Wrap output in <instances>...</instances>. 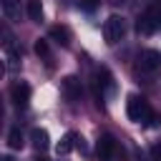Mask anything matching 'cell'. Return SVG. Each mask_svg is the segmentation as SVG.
<instances>
[{"label":"cell","instance_id":"e0dca14e","mask_svg":"<svg viewBox=\"0 0 161 161\" xmlns=\"http://www.w3.org/2000/svg\"><path fill=\"white\" fill-rule=\"evenodd\" d=\"M151 158H153V161H161V141L151 146Z\"/></svg>","mask_w":161,"mask_h":161},{"label":"cell","instance_id":"9c48e42d","mask_svg":"<svg viewBox=\"0 0 161 161\" xmlns=\"http://www.w3.org/2000/svg\"><path fill=\"white\" fill-rule=\"evenodd\" d=\"M48 38L50 40H55L58 45H63V48H68L70 45V40H73V35H70V30L65 28V25H53L50 30H48Z\"/></svg>","mask_w":161,"mask_h":161},{"label":"cell","instance_id":"4fadbf2b","mask_svg":"<svg viewBox=\"0 0 161 161\" xmlns=\"http://www.w3.org/2000/svg\"><path fill=\"white\" fill-rule=\"evenodd\" d=\"M25 10H28V18L30 20H35V23L43 20V5H40V0H28L25 3Z\"/></svg>","mask_w":161,"mask_h":161},{"label":"cell","instance_id":"9a60e30c","mask_svg":"<svg viewBox=\"0 0 161 161\" xmlns=\"http://www.w3.org/2000/svg\"><path fill=\"white\" fill-rule=\"evenodd\" d=\"M33 50H35V55H40V58H50V48H48V40H43V38H38V40H35Z\"/></svg>","mask_w":161,"mask_h":161},{"label":"cell","instance_id":"5bb4252c","mask_svg":"<svg viewBox=\"0 0 161 161\" xmlns=\"http://www.w3.org/2000/svg\"><path fill=\"white\" fill-rule=\"evenodd\" d=\"M3 3V15L8 20H18L20 18V8H18V0H0Z\"/></svg>","mask_w":161,"mask_h":161},{"label":"cell","instance_id":"5b68a950","mask_svg":"<svg viewBox=\"0 0 161 161\" xmlns=\"http://www.w3.org/2000/svg\"><path fill=\"white\" fill-rule=\"evenodd\" d=\"M10 101L18 106V108H25L28 101H30V86L25 80H15L10 86Z\"/></svg>","mask_w":161,"mask_h":161},{"label":"cell","instance_id":"52a82bcc","mask_svg":"<svg viewBox=\"0 0 161 161\" xmlns=\"http://www.w3.org/2000/svg\"><path fill=\"white\" fill-rule=\"evenodd\" d=\"M158 65H161V53L158 50H143L141 55H138V68L143 70V73H153V70H158Z\"/></svg>","mask_w":161,"mask_h":161},{"label":"cell","instance_id":"6da1fadb","mask_svg":"<svg viewBox=\"0 0 161 161\" xmlns=\"http://www.w3.org/2000/svg\"><path fill=\"white\" fill-rule=\"evenodd\" d=\"M126 113H128V118L133 121V123H141V126H148L151 121H153V111H151V106H148V101L143 98V96H128V101H126Z\"/></svg>","mask_w":161,"mask_h":161},{"label":"cell","instance_id":"7c38bea8","mask_svg":"<svg viewBox=\"0 0 161 161\" xmlns=\"http://www.w3.org/2000/svg\"><path fill=\"white\" fill-rule=\"evenodd\" d=\"M8 146H10L13 151H20V148L25 146V138H23V131H20V128H10V133H8Z\"/></svg>","mask_w":161,"mask_h":161},{"label":"cell","instance_id":"30bf717a","mask_svg":"<svg viewBox=\"0 0 161 161\" xmlns=\"http://www.w3.org/2000/svg\"><path fill=\"white\" fill-rule=\"evenodd\" d=\"M30 143H33L35 151H45V148L50 146L48 131H45V128H33V131H30Z\"/></svg>","mask_w":161,"mask_h":161},{"label":"cell","instance_id":"d6986e66","mask_svg":"<svg viewBox=\"0 0 161 161\" xmlns=\"http://www.w3.org/2000/svg\"><path fill=\"white\" fill-rule=\"evenodd\" d=\"M0 161H13V158H10V156H3V158H0Z\"/></svg>","mask_w":161,"mask_h":161},{"label":"cell","instance_id":"ba28073f","mask_svg":"<svg viewBox=\"0 0 161 161\" xmlns=\"http://www.w3.org/2000/svg\"><path fill=\"white\" fill-rule=\"evenodd\" d=\"M60 86H63V96H65L68 101H78V98H80V93H83L80 80H78L75 75H65Z\"/></svg>","mask_w":161,"mask_h":161},{"label":"cell","instance_id":"2e32d148","mask_svg":"<svg viewBox=\"0 0 161 161\" xmlns=\"http://www.w3.org/2000/svg\"><path fill=\"white\" fill-rule=\"evenodd\" d=\"M98 5H101V0H78V8H80L83 13H93Z\"/></svg>","mask_w":161,"mask_h":161},{"label":"cell","instance_id":"7a4b0ae2","mask_svg":"<svg viewBox=\"0 0 161 161\" xmlns=\"http://www.w3.org/2000/svg\"><path fill=\"white\" fill-rule=\"evenodd\" d=\"M158 30H161V8H148L136 20V33L138 35H153Z\"/></svg>","mask_w":161,"mask_h":161},{"label":"cell","instance_id":"277c9868","mask_svg":"<svg viewBox=\"0 0 161 161\" xmlns=\"http://www.w3.org/2000/svg\"><path fill=\"white\" fill-rule=\"evenodd\" d=\"M96 86H98V91H101V98H103V96H106V98H113V96H116V80H113V75H111V70H108L106 65L96 68Z\"/></svg>","mask_w":161,"mask_h":161},{"label":"cell","instance_id":"8992f818","mask_svg":"<svg viewBox=\"0 0 161 161\" xmlns=\"http://www.w3.org/2000/svg\"><path fill=\"white\" fill-rule=\"evenodd\" d=\"M113 151H116V138L111 133H101L96 138V153H98V158L101 161H108L113 156Z\"/></svg>","mask_w":161,"mask_h":161},{"label":"cell","instance_id":"ac0fdd59","mask_svg":"<svg viewBox=\"0 0 161 161\" xmlns=\"http://www.w3.org/2000/svg\"><path fill=\"white\" fill-rule=\"evenodd\" d=\"M33 161H48V158H43V156H35V158H33Z\"/></svg>","mask_w":161,"mask_h":161},{"label":"cell","instance_id":"8fae6325","mask_svg":"<svg viewBox=\"0 0 161 161\" xmlns=\"http://www.w3.org/2000/svg\"><path fill=\"white\" fill-rule=\"evenodd\" d=\"M75 146H78V136H75L73 131H68V133H65V136L58 141V146H55V153H58V156H65V153H70Z\"/></svg>","mask_w":161,"mask_h":161},{"label":"cell","instance_id":"3957f363","mask_svg":"<svg viewBox=\"0 0 161 161\" xmlns=\"http://www.w3.org/2000/svg\"><path fill=\"white\" fill-rule=\"evenodd\" d=\"M123 35H126V20L121 15H111L103 23V38H106V43L108 45H116Z\"/></svg>","mask_w":161,"mask_h":161}]
</instances>
